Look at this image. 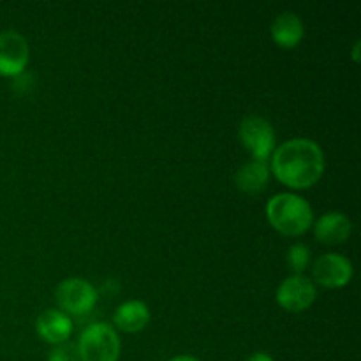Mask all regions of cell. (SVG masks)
<instances>
[{"label":"cell","instance_id":"cell-1","mask_svg":"<svg viewBox=\"0 0 361 361\" xmlns=\"http://www.w3.org/2000/svg\"><path fill=\"white\" fill-rule=\"evenodd\" d=\"M271 173L291 189H309L324 173V154L312 140L296 137L277 147L271 154Z\"/></svg>","mask_w":361,"mask_h":361},{"label":"cell","instance_id":"cell-2","mask_svg":"<svg viewBox=\"0 0 361 361\" xmlns=\"http://www.w3.org/2000/svg\"><path fill=\"white\" fill-rule=\"evenodd\" d=\"M267 217L271 228L284 236H300L312 226L314 214L310 204L296 194L282 192L267 204Z\"/></svg>","mask_w":361,"mask_h":361},{"label":"cell","instance_id":"cell-3","mask_svg":"<svg viewBox=\"0 0 361 361\" xmlns=\"http://www.w3.org/2000/svg\"><path fill=\"white\" fill-rule=\"evenodd\" d=\"M76 349L81 361H118L120 338L109 324L94 323L81 331Z\"/></svg>","mask_w":361,"mask_h":361},{"label":"cell","instance_id":"cell-4","mask_svg":"<svg viewBox=\"0 0 361 361\" xmlns=\"http://www.w3.org/2000/svg\"><path fill=\"white\" fill-rule=\"evenodd\" d=\"M56 303L60 310L67 316H81L87 314L88 310L94 309L97 302V291L88 281L80 277L66 279L59 284L55 291Z\"/></svg>","mask_w":361,"mask_h":361},{"label":"cell","instance_id":"cell-5","mask_svg":"<svg viewBox=\"0 0 361 361\" xmlns=\"http://www.w3.org/2000/svg\"><path fill=\"white\" fill-rule=\"evenodd\" d=\"M240 140L252 154L254 161L267 162L275 150V133L268 120L261 116H247L240 123Z\"/></svg>","mask_w":361,"mask_h":361},{"label":"cell","instance_id":"cell-6","mask_svg":"<svg viewBox=\"0 0 361 361\" xmlns=\"http://www.w3.org/2000/svg\"><path fill=\"white\" fill-rule=\"evenodd\" d=\"M316 286L305 275L284 279L277 289V303L288 312H303L316 302Z\"/></svg>","mask_w":361,"mask_h":361},{"label":"cell","instance_id":"cell-7","mask_svg":"<svg viewBox=\"0 0 361 361\" xmlns=\"http://www.w3.org/2000/svg\"><path fill=\"white\" fill-rule=\"evenodd\" d=\"M27 39L14 30L0 32V76L14 78L25 71L28 63Z\"/></svg>","mask_w":361,"mask_h":361},{"label":"cell","instance_id":"cell-8","mask_svg":"<svg viewBox=\"0 0 361 361\" xmlns=\"http://www.w3.org/2000/svg\"><path fill=\"white\" fill-rule=\"evenodd\" d=\"M312 274L319 286L328 289L344 288L353 279V264L341 254H324L314 263Z\"/></svg>","mask_w":361,"mask_h":361},{"label":"cell","instance_id":"cell-9","mask_svg":"<svg viewBox=\"0 0 361 361\" xmlns=\"http://www.w3.org/2000/svg\"><path fill=\"white\" fill-rule=\"evenodd\" d=\"M35 330L39 337L53 345L66 344L67 338L73 334V321L62 310L48 309L35 321Z\"/></svg>","mask_w":361,"mask_h":361},{"label":"cell","instance_id":"cell-10","mask_svg":"<svg viewBox=\"0 0 361 361\" xmlns=\"http://www.w3.org/2000/svg\"><path fill=\"white\" fill-rule=\"evenodd\" d=\"M271 39L275 44L281 48L291 49L302 42L303 35H305V25H303L302 18L295 13H282L271 23Z\"/></svg>","mask_w":361,"mask_h":361},{"label":"cell","instance_id":"cell-11","mask_svg":"<svg viewBox=\"0 0 361 361\" xmlns=\"http://www.w3.org/2000/svg\"><path fill=\"white\" fill-rule=\"evenodd\" d=\"M353 231V224L348 215L341 212H330L321 215L319 221L314 224L316 238L323 243H344L349 240Z\"/></svg>","mask_w":361,"mask_h":361},{"label":"cell","instance_id":"cell-12","mask_svg":"<svg viewBox=\"0 0 361 361\" xmlns=\"http://www.w3.org/2000/svg\"><path fill=\"white\" fill-rule=\"evenodd\" d=\"M148 321H150V310L140 300H130V302L122 303L113 316V323L116 324V328L126 331V334L141 331L147 326Z\"/></svg>","mask_w":361,"mask_h":361},{"label":"cell","instance_id":"cell-13","mask_svg":"<svg viewBox=\"0 0 361 361\" xmlns=\"http://www.w3.org/2000/svg\"><path fill=\"white\" fill-rule=\"evenodd\" d=\"M268 180H270V168L267 162L261 161L245 162L235 175L236 187L242 192L252 194V196L267 189Z\"/></svg>","mask_w":361,"mask_h":361},{"label":"cell","instance_id":"cell-14","mask_svg":"<svg viewBox=\"0 0 361 361\" xmlns=\"http://www.w3.org/2000/svg\"><path fill=\"white\" fill-rule=\"evenodd\" d=\"M288 263L291 270L296 271V275H302V271L307 270L310 263V249L303 243H296L288 250Z\"/></svg>","mask_w":361,"mask_h":361},{"label":"cell","instance_id":"cell-15","mask_svg":"<svg viewBox=\"0 0 361 361\" xmlns=\"http://www.w3.org/2000/svg\"><path fill=\"white\" fill-rule=\"evenodd\" d=\"M48 361H81L78 349L71 344H60L49 353Z\"/></svg>","mask_w":361,"mask_h":361},{"label":"cell","instance_id":"cell-16","mask_svg":"<svg viewBox=\"0 0 361 361\" xmlns=\"http://www.w3.org/2000/svg\"><path fill=\"white\" fill-rule=\"evenodd\" d=\"M247 361H274L270 355H267V353H254L252 356H249Z\"/></svg>","mask_w":361,"mask_h":361},{"label":"cell","instance_id":"cell-17","mask_svg":"<svg viewBox=\"0 0 361 361\" xmlns=\"http://www.w3.org/2000/svg\"><path fill=\"white\" fill-rule=\"evenodd\" d=\"M171 361H200V360L194 358V356H187V355H183V356H176V358H173Z\"/></svg>","mask_w":361,"mask_h":361},{"label":"cell","instance_id":"cell-18","mask_svg":"<svg viewBox=\"0 0 361 361\" xmlns=\"http://www.w3.org/2000/svg\"><path fill=\"white\" fill-rule=\"evenodd\" d=\"M358 48H360V41H356V44H355V53H353V59H355L356 62H358V60H360V56H358Z\"/></svg>","mask_w":361,"mask_h":361}]
</instances>
